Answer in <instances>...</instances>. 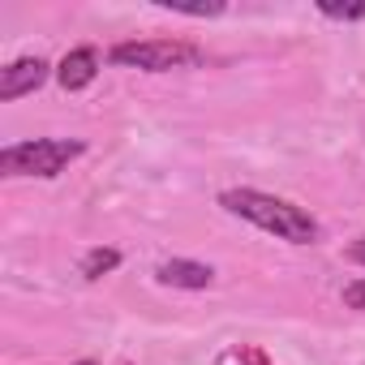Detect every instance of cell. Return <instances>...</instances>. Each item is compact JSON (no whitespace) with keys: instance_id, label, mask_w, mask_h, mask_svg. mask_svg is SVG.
Listing matches in <instances>:
<instances>
[{"instance_id":"cell-1","label":"cell","mask_w":365,"mask_h":365,"mask_svg":"<svg viewBox=\"0 0 365 365\" xmlns=\"http://www.w3.org/2000/svg\"><path fill=\"white\" fill-rule=\"evenodd\" d=\"M220 207L232 211V215H241V220H250V224H258L262 232H271V237H279L288 245H314L318 241V220L309 211L275 198V194H262V190H224Z\"/></svg>"},{"instance_id":"cell-2","label":"cell","mask_w":365,"mask_h":365,"mask_svg":"<svg viewBox=\"0 0 365 365\" xmlns=\"http://www.w3.org/2000/svg\"><path fill=\"white\" fill-rule=\"evenodd\" d=\"M86 146L78 138H35V142H18L0 150V172L5 176H39L52 180L61 176Z\"/></svg>"},{"instance_id":"cell-3","label":"cell","mask_w":365,"mask_h":365,"mask_svg":"<svg viewBox=\"0 0 365 365\" xmlns=\"http://www.w3.org/2000/svg\"><path fill=\"white\" fill-rule=\"evenodd\" d=\"M112 65H125V69H146V73H168V69H194L207 61L202 48L185 43V39H133V43H116L112 52Z\"/></svg>"},{"instance_id":"cell-4","label":"cell","mask_w":365,"mask_h":365,"mask_svg":"<svg viewBox=\"0 0 365 365\" xmlns=\"http://www.w3.org/2000/svg\"><path fill=\"white\" fill-rule=\"evenodd\" d=\"M48 78H52V65H48V61L22 56V61H14V65L0 69V99H5V103H9V99H22V95L39 91Z\"/></svg>"},{"instance_id":"cell-5","label":"cell","mask_w":365,"mask_h":365,"mask_svg":"<svg viewBox=\"0 0 365 365\" xmlns=\"http://www.w3.org/2000/svg\"><path fill=\"white\" fill-rule=\"evenodd\" d=\"M95 73H99V52H95V48H73V52H65V61L56 65V82H61L65 91H86V86L95 82Z\"/></svg>"},{"instance_id":"cell-6","label":"cell","mask_w":365,"mask_h":365,"mask_svg":"<svg viewBox=\"0 0 365 365\" xmlns=\"http://www.w3.org/2000/svg\"><path fill=\"white\" fill-rule=\"evenodd\" d=\"M155 279L168 284V288H211L215 271L202 267V262H190V258H172V262H159Z\"/></svg>"},{"instance_id":"cell-7","label":"cell","mask_w":365,"mask_h":365,"mask_svg":"<svg viewBox=\"0 0 365 365\" xmlns=\"http://www.w3.org/2000/svg\"><path fill=\"white\" fill-rule=\"evenodd\" d=\"M120 267V250H91L86 258H82V275L86 279H99V275H108V271H116Z\"/></svg>"},{"instance_id":"cell-8","label":"cell","mask_w":365,"mask_h":365,"mask_svg":"<svg viewBox=\"0 0 365 365\" xmlns=\"http://www.w3.org/2000/svg\"><path fill=\"white\" fill-rule=\"evenodd\" d=\"M163 9H172V14H185V18H220L228 5H220V0H211V5H185V0H159Z\"/></svg>"},{"instance_id":"cell-9","label":"cell","mask_w":365,"mask_h":365,"mask_svg":"<svg viewBox=\"0 0 365 365\" xmlns=\"http://www.w3.org/2000/svg\"><path fill=\"white\" fill-rule=\"evenodd\" d=\"M327 18H335V22H361L365 18V5H331V0H322L318 5Z\"/></svg>"},{"instance_id":"cell-10","label":"cell","mask_w":365,"mask_h":365,"mask_svg":"<svg viewBox=\"0 0 365 365\" xmlns=\"http://www.w3.org/2000/svg\"><path fill=\"white\" fill-rule=\"evenodd\" d=\"M344 305H348V309H365V279H352V284L344 288Z\"/></svg>"},{"instance_id":"cell-11","label":"cell","mask_w":365,"mask_h":365,"mask_svg":"<svg viewBox=\"0 0 365 365\" xmlns=\"http://www.w3.org/2000/svg\"><path fill=\"white\" fill-rule=\"evenodd\" d=\"M348 258H352L356 267H365V237H356V241L348 245Z\"/></svg>"},{"instance_id":"cell-12","label":"cell","mask_w":365,"mask_h":365,"mask_svg":"<svg viewBox=\"0 0 365 365\" xmlns=\"http://www.w3.org/2000/svg\"><path fill=\"white\" fill-rule=\"evenodd\" d=\"M241 365H267V356H262V352H245Z\"/></svg>"},{"instance_id":"cell-13","label":"cell","mask_w":365,"mask_h":365,"mask_svg":"<svg viewBox=\"0 0 365 365\" xmlns=\"http://www.w3.org/2000/svg\"><path fill=\"white\" fill-rule=\"evenodd\" d=\"M78 365H91V361H78Z\"/></svg>"}]
</instances>
